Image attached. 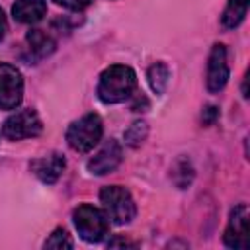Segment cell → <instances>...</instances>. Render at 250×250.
Masks as SVG:
<instances>
[{
    "mask_svg": "<svg viewBox=\"0 0 250 250\" xmlns=\"http://www.w3.org/2000/svg\"><path fill=\"white\" fill-rule=\"evenodd\" d=\"M146 76H148V84H150L152 92L158 94V96H162L164 90H166V86H168V78H170V68H168V64L162 62V61L154 62V64L148 68Z\"/></svg>",
    "mask_w": 250,
    "mask_h": 250,
    "instance_id": "cell-14",
    "label": "cell"
},
{
    "mask_svg": "<svg viewBox=\"0 0 250 250\" xmlns=\"http://www.w3.org/2000/svg\"><path fill=\"white\" fill-rule=\"evenodd\" d=\"M146 135H148V125L145 121H133L127 127V131L123 133V139H125V145L137 148V146L143 145V141L146 139Z\"/></svg>",
    "mask_w": 250,
    "mask_h": 250,
    "instance_id": "cell-16",
    "label": "cell"
},
{
    "mask_svg": "<svg viewBox=\"0 0 250 250\" xmlns=\"http://www.w3.org/2000/svg\"><path fill=\"white\" fill-rule=\"evenodd\" d=\"M104 135V123L98 113H86L66 129V143L76 152H90Z\"/></svg>",
    "mask_w": 250,
    "mask_h": 250,
    "instance_id": "cell-3",
    "label": "cell"
},
{
    "mask_svg": "<svg viewBox=\"0 0 250 250\" xmlns=\"http://www.w3.org/2000/svg\"><path fill=\"white\" fill-rule=\"evenodd\" d=\"M41 131H43V123L35 109H20L12 113L2 125V135L10 141L31 139L37 137Z\"/></svg>",
    "mask_w": 250,
    "mask_h": 250,
    "instance_id": "cell-5",
    "label": "cell"
},
{
    "mask_svg": "<svg viewBox=\"0 0 250 250\" xmlns=\"http://www.w3.org/2000/svg\"><path fill=\"white\" fill-rule=\"evenodd\" d=\"M246 14H248V0H229L221 16V23L225 29H234L242 23Z\"/></svg>",
    "mask_w": 250,
    "mask_h": 250,
    "instance_id": "cell-13",
    "label": "cell"
},
{
    "mask_svg": "<svg viewBox=\"0 0 250 250\" xmlns=\"http://www.w3.org/2000/svg\"><path fill=\"white\" fill-rule=\"evenodd\" d=\"M100 201L104 205V213L115 225H127L137 215V205L129 189L123 186H105L100 191Z\"/></svg>",
    "mask_w": 250,
    "mask_h": 250,
    "instance_id": "cell-2",
    "label": "cell"
},
{
    "mask_svg": "<svg viewBox=\"0 0 250 250\" xmlns=\"http://www.w3.org/2000/svg\"><path fill=\"white\" fill-rule=\"evenodd\" d=\"M219 117V109L215 107V105H207L205 109H203V113H201V121L205 123V125H211V123H215V119Z\"/></svg>",
    "mask_w": 250,
    "mask_h": 250,
    "instance_id": "cell-19",
    "label": "cell"
},
{
    "mask_svg": "<svg viewBox=\"0 0 250 250\" xmlns=\"http://www.w3.org/2000/svg\"><path fill=\"white\" fill-rule=\"evenodd\" d=\"M223 242L234 250L250 248V229H248V207L246 203H238L229 217V225L223 234Z\"/></svg>",
    "mask_w": 250,
    "mask_h": 250,
    "instance_id": "cell-7",
    "label": "cell"
},
{
    "mask_svg": "<svg viewBox=\"0 0 250 250\" xmlns=\"http://www.w3.org/2000/svg\"><path fill=\"white\" fill-rule=\"evenodd\" d=\"M25 43H27V49H29L31 57L37 59V61L49 57L57 47L55 39L43 29H29L27 35H25Z\"/></svg>",
    "mask_w": 250,
    "mask_h": 250,
    "instance_id": "cell-12",
    "label": "cell"
},
{
    "mask_svg": "<svg viewBox=\"0 0 250 250\" xmlns=\"http://www.w3.org/2000/svg\"><path fill=\"white\" fill-rule=\"evenodd\" d=\"M55 4H59V6H62V8H68V10H84V8H88L90 4H92V0H53Z\"/></svg>",
    "mask_w": 250,
    "mask_h": 250,
    "instance_id": "cell-18",
    "label": "cell"
},
{
    "mask_svg": "<svg viewBox=\"0 0 250 250\" xmlns=\"http://www.w3.org/2000/svg\"><path fill=\"white\" fill-rule=\"evenodd\" d=\"M23 100V76L8 62H0V109H16Z\"/></svg>",
    "mask_w": 250,
    "mask_h": 250,
    "instance_id": "cell-6",
    "label": "cell"
},
{
    "mask_svg": "<svg viewBox=\"0 0 250 250\" xmlns=\"http://www.w3.org/2000/svg\"><path fill=\"white\" fill-rule=\"evenodd\" d=\"M6 31H8V21H6V14H4V10L0 8V41L4 39Z\"/></svg>",
    "mask_w": 250,
    "mask_h": 250,
    "instance_id": "cell-21",
    "label": "cell"
},
{
    "mask_svg": "<svg viewBox=\"0 0 250 250\" xmlns=\"http://www.w3.org/2000/svg\"><path fill=\"white\" fill-rule=\"evenodd\" d=\"M123 158V148L115 139H109L104 143V146L88 160V172L94 176H105L113 172Z\"/></svg>",
    "mask_w": 250,
    "mask_h": 250,
    "instance_id": "cell-9",
    "label": "cell"
},
{
    "mask_svg": "<svg viewBox=\"0 0 250 250\" xmlns=\"http://www.w3.org/2000/svg\"><path fill=\"white\" fill-rule=\"evenodd\" d=\"M229 74H230V70H229V62H227V49H225V45L215 43L211 47V53L207 59V78H205L207 90L211 94L221 92L229 82Z\"/></svg>",
    "mask_w": 250,
    "mask_h": 250,
    "instance_id": "cell-8",
    "label": "cell"
},
{
    "mask_svg": "<svg viewBox=\"0 0 250 250\" xmlns=\"http://www.w3.org/2000/svg\"><path fill=\"white\" fill-rule=\"evenodd\" d=\"M29 168L43 184L51 186L62 176V172L66 168V160H64V156L61 152H49L45 156H39V158L31 160Z\"/></svg>",
    "mask_w": 250,
    "mask_h": 250,
    "instance_id": "cell-10",
    "label": "cell"
},
{
    "mask_svg": "<svg viewBox=\"0 0 250 250\" xmlns=\"http://www.w3.org/2000/svg\"><path fill=\"white\" fill-rule=\"evenodd\" d=\"M193 176H195L193 166H191V162H189L186 156H182V158H178V160L174 162V166H172V180H174V184H176L180 189H186V188L191 184Z\"/></svg>",
    "mask_w": 250,
    "mask_h": 250,
    "instance_id": "cell-15",
    "label": "cell"
},
{
    "mask_svg": "<svg viewBox=\"0 0 250 250\" xmlns=\"http://www.w3.org/2000/svg\"><path fill=\"white\" fill-rule=\"evenodd\" d=\"M74 242L70 238V234L64 229H55L53 234L45 240V248H57V250H68L72 248Z\"/></svg>",
    "mask_w": 250,
    "mask_h": 250,
    "instance_id": "cell-17",
    "label": "cell"
},
{
    "mask_svg": "<svg viewBox=\"0 0 250 250\" xmlns=\"http://www.w3.org/2000/svg\"><path fill=\"white\" fill-rule=\"evenodd\" d=\"M72 219H74V227H76L80 238L86 242H100V240H104V236L109 230L107 215L90 203L78 205L72 213Z\"/></svg>",
    "mask_w": 250,
    "mask_h": 250,
    "instance_id": "cell-4",
    "label": "cell"
},
{
    "mask_svg": "<svg viewBox=\"0 0 250 250\" xmlns=\"http://www.w3.org/2000/svg\"><path fill=\"white\" fill-rule=\"evenodd\" d=\"M107 246H111V248H115V246H131V248H135L137 244L135 242H129V240H123V238H113V240L107 242Z\"/></svg>",
    "mask_w": 250,
    "mask_h": 250,
    "instance_id": "cell-20",
    "label": "cell"
},
{
    "mask_svg": "<svg viewBox=\"0 0 250 250\" xmlns=\"http://www.w3.org/2000/svg\"><path fill=\"white\" fill-rule=\"evenodd\" d=\"M137 88V74L127 64H111L100 74L98 98L104 104L125 102Z\"/></svg>",
    "mask_w": 250,
    "mask_h": 250,
    "instance_id": "cell-1",
    "label": "cell"
},
{
    "mask_svg": "<svg viewBox=\"0 0 250 250\" xmlns=\"http://www.w3.org/2000/svg\"><path fill=\"white\" fill-rule=\"evenodd\" d=\"M47 14L45 0H16L12 6V16L20 23H35Z\"/></svg>",
    "mask_w": 250,
    "mask_h": 250,
    "instance_id": "cell-11",
    "label": "cell"
}]
</instances>
